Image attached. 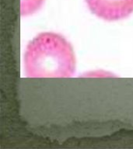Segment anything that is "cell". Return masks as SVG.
<instances>
[{
  "mask_svg": "<svg viewBox=\"0 0 133 149\" xmlns=\"http://www.w3.org/2000/svg\"><path fill=\"white\" fill-rule=\"evenodd\" d=\"M44 0H21L20 13L22 16L33 14L42 6Z\"/></svg>",
  "mask_w": 133,
  "mask_h": 149,
  "instance_id": "obj_3",
  "label": "cell"
},
{
  "mask_svg": "<svg viewBox=\"0 0 133 149\" xmlns=\"http://www.w3.org/2000/svg\"><path fill=\"white\" fill-rule=\"evenodd\" d=\"M92 11L98 17L115 21L124 19L133 12V0H86Z\"/></svg>",
  "mask_w": 133,
  "mask_h": 149,
  "instance_id": "obj_2",
  "label": "cell"
},
{
  "mask_svg": "<svg viewBox=\"0 0 133 149\" xmlns=\"http://www.w3.org/2000/svg\"><path fill=\"white\" fill-rule=\"evenodd\" d=\"M26 74L30 78H68L76 70L73 48L62 35L44 32L28 44L24 55Z\"/></svg>",
  "mask_w": 133,
  "mask_h": 149,
  "instance_id": "obj_1",
  "label": "cell"
}]
</instances>
